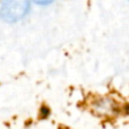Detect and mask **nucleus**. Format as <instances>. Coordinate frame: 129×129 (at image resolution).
<instances>
[{"mask_svg": "<svg viewBox=\"0 0 129 129\" xmlns=\"http://www.w3.org/2000/svg\"><path fill=\"white\" fill-rule=\"evenodd\" d=\"M28 10V0H1L0 18L7 23H16L24 18Z\"/></svg>", "mask_w": 129, "mask_h": 129, "instance_id": "1", "label": "nucleus"}, {"mask_svg": "<svg viewBox=\"0 0 129 129\" xmlns=\"http://www.w3.org/2000/svg\"><path fill=\"white\" fill-rule=\"evenodd\" d=\"M33 1L38 5H49L53 2V0H33Z\"/></svg>", "mask_w": 129, "mask_h": 129, "instance_id": "2", "label": "nucleus"}]
</instances>
